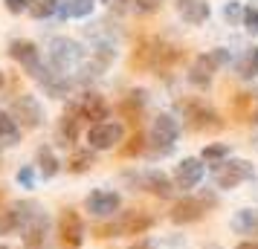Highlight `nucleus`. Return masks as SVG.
<instances>
[{"mask_svg":"<svg viewBox=\"0 0 258 249\" xmlns=\"http://www.w3.org/2000/svg\"><path fill=\"white\" fill-rule=\"evenodd\" d=\"M180 58H183V49L180 47H171V44H165L160 38H142L140 47L134 49L131 64H134L137 70L165 72V70H171Z\"/></svg>","mask_w":258,"mask_h":249,"instance_id":"1","label":"nucleus"},{"mask_svg":"<svg viewBox=\"0 0 258 249\" xmlns=\"http://www.w3.org/2000/svg\"><path fill=\"white\" fill-rule=\"evenodd\" d=\"M177 136H180V122H177L171 113H160V116L154 119V125H151L148 142H151L154 154L165 156V154H171V151H174Z\"/></svg>","mask_w":258,"mask_h":249,"instance_id":"2","label":"nucleus"},{"mask_svg":"<svg viewBox=\"0 0 258 249\" xmlns=\"http://www.w3.org/2000/svg\"><path fill=\"white\" fill-rule=\"evenodd\" d=\"M47 55H49V67L67 75L73 67L82 64L84 49H82V44H76V41H70V38H52Z\"/></svg>","mask_w":258,"mask_h":249,"instance_id":"3","label":"nucleus"},{"mask_svg":"<svg viewBox=\"0 0 258 249\" xmlns=\"http://www.w3.org/2000/svg\"><path fill=\"white\" fill-rule=\"evenodd\" d=\"M177 110L183 113V119H186L195 131H221L223 128V119L218 116L212 107L198 102V99H186V102L180 99V102H177Z\"/></svg>","mask_w":258,"mask_h":249,"instance_id":"4","label":"nucleus"},{"mask_svg":"<svg viewBox=\"0 0 258 249\" xmlns=\"http://www.w3.org/2000/svg\"><path fill=\"white\" fill-rule=\"evenodd\" d=\"M229 49H212V52H206V55H198L195 58V64L188 67V81L198 84V87H206V84L212 81V75H215V70H221V67H226L229 64Z\"/></svg>","mask_w":258,"mask_h":249,"instance_id":"5","label":"nucleus"},{"mask_svg":"<svg viewBox=\"0 0 258 249\" xmlns=\"http://www.w3.org/2000/svg\"><path fill=\"white\" fill-rule=\"evenodd\" d=\"M154 226V217L148 212H125L116 223L99 226L96 235L99 237H110V235H145Z\"/></svg>","mask_w":258,"mask_h":249,"instance_id":"6","label":"nucleus"},{"mask_svg":"<svg viewBox=\"0 0 258 249\" xmlns=\"http://www.w3.org/2000/svg\"><path fill=\"white\" fill-rule=\"evenodd\" d=\"M252 174H255V168L246 159H226V162L215 165V183H218V189H235V186H241L246 180H252Z\"/></svg>","mask_w":258,"mask_h":249,"instance_id":"7","label":"nucleus"},{"mask_svg":"<svg viewBox=\"0 0 258 249\" xmlns=\"http://www.w3.org/2000/svg\"><path fill=\"white\" fill-rule=\"evenodd\" d=\"M125 139V125L122 122H99L87 128V145L93 151H110Z\"/></svg>","mask_w":258,"mask_h":249,"instance_id":"8","label":"nucleus"},{"mask_svg":"<svg viewBox=\"0 0 258 249\" xmlns=\"http://www.w3.org/2000/svg\"><path fill=\"white\" fill-rule=\"evenodd\" d=\"M12 116L24 131H32V128H38L44 122V107H41V102H38L35 96L24 93L12 102Z\"/></svg>","mask_w":258,"mask_h":249,"instance_id":"9","label":"nucleus"},{"mask_svg":"<svg viewBox=\"0 0 258 249\" xmlns=\"http://www.w3.org/2000/svg\"><path fill=\"white\" fill-rule=\"evenodd\" d=\"M73 107H76L79 116H82L84 122H90V125L107 122V116H110V105H107L99 93H84L79 102H73Z\"/></svg>","mask_w":258,"mask_h":249,"instance_id":"10","label":"nucleus"},{"mask_svg":"<svg viewBox=\"0 0 258 249\" xmlns=\"http://www.w3.org/2000/svg\"><path fill=\"white\" fill-rule=\"evenodd\" d=\"M203 177H206V165H203V159H198V156H186V159L174 168V186L183 189V191L200 186Z\"/></svg>","mask_w":258,"mask_h":249,"instance_id":"11","label":"nucleus"},{"mask_svg":"<svg viewBox=\"0 0 258 249\" xmlns=\"http://www.w3.org/2000/svg\"><path fill=\"white\" fill-rule=\"evenodd\" d=\"M58 229H61L64 246L79 249L84 243V220L76 209H64V214H61V220H58Z\"/></svg>","mask_w":258,"mask_h":249,"instance_id":"12","label":"nucleus"},{"mask_svg":"<svg viewBox=\"0 0 258 249\" xmlns=\"http://www.w3.org/2000/svg\"><path fill=\"white\" fill-rule=\"evenodd\" d=\"M9 55H12V61H18L26 72H32V75L41 70V49H38L32 41L15 38L12 44H9Z\"/></svg>","mask_w":258,"mask_h":249,"instance_id":"13","label":"nucleus"},{"mask_svg":"<svg viewBox=\"0 0 258 249\" xmlns=\"http://www.w3.org/2000/svg\"><path fill=\"white\" fill-rule=\"evenodd\" d=\"M212 203H215V197H209V200H200V197H183L180 203H174V209H171V220H174V223H195V220L203 217L206 206H212Z\"/></svg>","mask_w":258,"mask_h":249,"instance_id":"14","label":"nucleus"},{"mask_svg":"<svg viewBox=\"0 0 258 249\" xmlns=\"http://www.w3.org/2000/svg\"><path fill=\"white\" fill-rule=\"evenodd\" d=\"M119 206H122V197L116 191H107V189H99L87 197V212L96 214V217H107V214L119 212Z\"/></svg>","mask_w":258,"mask_h":249,"instance_id":"15","label":"nucleus"},{"mask_svg":"<svg viewBox=\"0 0 258 249\" xmlns=\"http://www.w3.org/2000/svg\"><path fill=\"white\" fill-rule=\"evenodd\" d=\"M174 6H177V15H180L188 26L206 24V21H209V15H212L209 0H177Z\"/></svg>","mask_w":258,"mask_h":249,"instance_id":"16","label":"nucleus"},{"mask_svg":"<svg viewBox=\"0 0 258 249\" xmlns=\"http://www.w3.org/2000/svg\"><path fill=\"white\" fill-rule=\"evenodd\" d=\"M140 186L145 191H151L154 197H163V200L174 194V180H168L163 171H148V174H142Z\"/></svg>","mask_w":258,"mask_h":249,"instance_id":"17","label":"nucleus"},{"mask_svg":"<svg viewBox=\"0 0 258 249\" xmlns=\"http://www.w3.org/2000/svg\"><path fill=\"white\" fill-rule=\"evenodd\" d=\"M82 122L84 119L79 116V110H76L73 105L64 110V116L58 119V139H61V145H73L76 139H79V128H82Z\"/></svg>","mask_w":258,"mask_h":249,"instance_id":"18","label":"nucleus"},{"mask_svg":"<svg viewBox=\"0 0 258 249\" xmlns=\"http://www.w3.org/2000/svg\"><path fill=\"white\" fill-rule=\"evenodd\" d=\"M21 125L15 122L12 113H6V110H0V151H6V148H12L15 142H21Z\"/></svg>","mask_w":258,"mask_h":249,"instance_id":"19","label":"nucleus"},{"mask_svg":"<svg viewBox=\"0 0 258 249\" xmlns=\"http://www.w3.org/2000/svg\"><path fill=\"white\" fill-rule=\"evenodd\" d=\"M44 235H47V217H41V214H38L32 223L24 226V235H21L24 249H41V246H44Z\"/></svg>","mask_w":258,"mask_h":249,"instance_id":"20","label":"nucleus"},{"mask_svg":"<svg viewBox=\"0 0 258 249\" xmlns=\"http://www.w3.org/2000/svg\"><path fill=\"white\" fill-rule=\"evenodd\" d=\"M232 229L238 235H258V212L255 209H241L232 214Z\"/></svg>","mask_w":258,"mask_h":249,"instance_id":"21","label":"nucleus"},{"mask_svg":"<svg viewBox=\"0 0 258 249\" xmlns=\"http://www.w3.org/2000/svg\"><path fill=\"white\" fill-rule=\"evenodd\" d=\"M58 168H61V162H58V156L52 154V148H49V145H41V148H38V171L44 174V180L55 177Z\"/></svg>","mask_w":258,"mask_h":249,"instance_id":"22","label":"nucleus"},{"mask_svg":"<svg viewBox=\"0 0 258 249\" xmlns=\"http://www.w3.org/2000/svg\"><path fill=\"white\" fill-rule=\"evenodd\" d=\"M96 0H64L61 3V18H87L93 12Z\"/></svg>","mask_w":258,"mask_h":249,"instance_id":"23","label":"nucleus"},{"mask_svg":"<svg viewBox=\"0 0 258 249\" xmlns=\"http://www.w3.org/2000/svg\"><path fill=\"white\" fill-rule=\"evenodd\" d=\"M93 165H96L93 148H87V151H76V154L67 159V171H73V174H84V171H90Z\"/></svg>","mask_w":258,"mask_h":249,"instance_id":"24","label":"nucleus"},{"mask_svg":"<svg viewBox=\"0 0 258 249\" xmlns=\"http://www.w3.org/2000/svg\"><path fill=\"white\" fill-rule=\"evenodd\" d=\"M238 72H241V78H255L258 75V47L246 49V55L238 64Z\"/></svg>","mask_w":258,"mask_h":249,"instance_id":"25","label":"nucleus"},{"mask_svg":"<svg viewBox=\"0 0 258 249\" xmlns=\"http://www.w3.org/2000/svg\"><path fill=\"white\" fill-rule=\"evenodd\" d=\"M61 3H64V0H35V6L29 9V15L38 18V21H41V18H52L55 12H61Z\"/></svg>","mask_w":258,"mask_h":249,"instance_id":"26","label":"nucleus"},{"mask_svg":"<svg viewBox=\"0 0 258 249\" xmlns=\"http://www.w3.org/2000/svg\"><path fill=\"white\" fill-rule=\"evenodd\" d=\"M226 156H229V145L226 142H212L203 148V162H226Z\"/></svg>","mask_w":258,"mask_h":249,"instance_id":"27","label":"nucleus"},{"mask_svg":"<svg viewBox=\"0 0 258 249\" xmlns=\"http://www.w3.org/2000/svg\"><path fill=\"white\" fill-rule=\"evenodd\" d=\"M223 18H226L229 24H244V6H241L238 0H226V3H223Z\"/></svg>","mask_w":258,"mask_h":249,"instance_id":"28","label":"nucleus"},{"mask_svg":"<svg viewBox=\"0 0 258 249\" xmlns=\"http://www.w3.org/2000/svg\"><path fill=\"white\" fill-rule=\"evenodd\" d=\"M244 26L249 35H258V6H244Z\"/></svg>","mask_w":258,"mask_h":249,"instance_id":"29","label":"nucleus"},{"mask_svg":"<svg viewBox=\"0 0 258 249\" xmlns=\"http://www.w3.org/2000/svg\"><path fill=\"white\" fill-rule=\"evenodd\" d=\"M18 186H24V189H35V168L24 165L18 171Z\"/></svg>","mask_w":258,"mask_h":249,"instance_id":"30","label":"nucleus"},{"mask_svg":"<svg viewBox=\"0 0 258 249\" xmlns=\"http://www.w3.org/2000/svg\"><path fill=\"white\" fill-rule=\"evenodd\" d=\"M131 3H134V9L142 12V15H151V12H157V9L163 6V0H131Z\"/></svg>","mask_w":258,"mask_h":249,"instance_id":"31","label":"nucleus"},{"mask_svg":"<svg viewBox=\"0 0 258 249\" xmlns=\"http://www.w3.org/2000/svg\"><path fill=\"white\" fill-rule=\"evenodd\" d=\"M6 3V9L12 15H21V12H29L32 6H35V0H3Z\"/></svg>","mask_w":258,"mask_h":249,"instance_id":"32","label":"nucleus"},{"mask_svg":"<svg viewBox=\"0 0 258 249\" xmlns=\"http://www.w3.org/2000/svg\"><path fill=\"white\" fill-rule=\"evenodd\" d=\"M142 151H145V139H142L140 133H137V136H134V139H131V145H125V148H122V154H125V156L142 154Z\"/></svg>","mask_w":258,"mask_h":249,"instance_id":"33","label":"nucleus"},{"mask_svg":"<svg viewBox=\"0 0 258 249\" xmlns=\"http://www.w3.org/2000/svg\"><path fill=\"white\" fill-rule=\"evenodd\" d=\"M102 3H107V6H110V9H113L116 15H122V12H128V9H134V3H131V0H102Z\"/></svg>","mask_w":258,"mask_h":249,"instance_id":"34","label":"nucleus"},{"mask_svg":"<svg viewBox=\"0 0 258 249\" xmlns=\"http://www.w3.org/2000/svg\"><path fill=\"white\" fill-rule=\"evenodd\" d=\"M246 105H252V96H246V93H241V99L235 102V107H246ZM255 119V110H249V122Z\"/></svg>","mask_w":258,"mask_h":249,"instance_id":"35","label":"nucleus"},{"mask_svg":"<svg viewBox=\"0 0 258 249\" xmlns=\"http://www.w3.org/2000/svg\"><path fill=\"white\" fill-rule=\"evenodd\" d=\"M235 249H258V240H244V243H238Z\"/></svg>","mask_w":258,"mask_h":249,"instance_id":"36","label":"nucleus"},{"mask_svg":"<svg viewBox=\"0 0 258 249\" xmlns=\"http://www.w3.org/2000/svg\"><path fill=\"white\" fill-rule=\"evenodd\" d=\"M128 249H154V246L148 243V240H137V243H134V246H128Z\"/></svg>","mask_w":258,"mask_h":249,"instance_id":"37","label":"nucleus"},{"mask_svg":"<svg viewBox=\"0 0 258 249\" xmlns=\"http://www.w3.org/2000/svg\"><path fill=\"white\" fill-rule=\"evenodd\" d=\"M3 84H6V75H3V70H0V90H3Z\"/></svg>","mask_w":258,"mask_h":249,"instance_id":"38","label":"nucleus"},{"mask_svg":"<svg viewBox=\"0 0 258 249\" xmlns=\"http://www.w3.org/2000/svg\"><path fill=\"white\" fill-rule=\"evenodd\" d=\"M0 249H9V246H0Z\"/></svg>","mask_w":258,"mask_h":249,"instance_id":"39","label":"nucleus"}]
</instances>
